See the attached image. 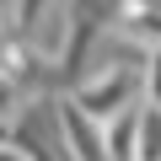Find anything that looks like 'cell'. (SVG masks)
I'll return each mask as SVG.
<instances>
[{"instance_id":"6da1fadb","label":"cell","mask_w":161,"mask_h":161,"mask_svg":"<svg viewBox=\"0 0 161 161\" xmlns=\"http://www.w3.org/2000/svg\"><path fill=\"white\" fill-rule=\"evenodd\" d=\"M129 92H134V75H129V64L124 70H97V75H86L75 86V108L86 113V118H118V113H129Z\"/></svg>"},{"instance_id":"7a4b0ae2","label":"cell","mask_w":161,"mask_h":161,"mask_svg":"<svg viewBox=\"0 0 161 161\" xmlns=\"http://www.w3.org/2000/svg\"><path fill=\"white\" fill-rule=\"evenodd\" d=\"M140 129H145V113L129 108L108 124V161H140Z\"/></svg>"},{"instance_id":"3957f363","label":"cell","mask_w":161,"mask_h":161,"mask_svg":"<svg viewBox=\"0 0 161 161\" xmlns=\"http://www.w3.org/2000/svg\"><path fill=\"white\" fill-rule=\"evenodd\" d=\"M145 86H150V108L161 113V43H156V54L145 59Z\"/></svg>"}]
</instances>
